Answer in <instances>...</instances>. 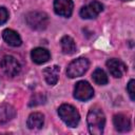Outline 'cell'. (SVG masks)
<instances>
[{
	"instance_id": "obj_1",
	"label": "cell",
	"mask_w": 135,
	"mask_h": 135,
	"mask_svg": "<svg viewBox=\"0 0 135 135\" xmlns=\"http://www.w3.org/2000/svg\"><path fill=\"white\" fill-rule=\"evenodd\" d=\"M86 121H88V127L91 134L101 135L103 133V129L105 124V116L100 109L98 108L91 109L88 113Z\"/></svg>"
},
{
	"instance_id": "obj_2",
	"label": "cell",
	"mask_w": 135,
	"mask_h": 135,
	"mask_svg": "<svg viewBox=\"0 0 135 135\" xmlns=\"http://www.w3.org/2000/svg\"><path fill=\"white\" fill-rule=\"evenodd\" d=\"M58 114H59L60 118L62 119V121L68 127L75 128L79 123L80 115H79L78 111L76 110V108H74L71 104H66V103L61 104L58 109Z\"/></svg>"
},
{
	"instance_id": "obj_3",
	"label": "cell",
	"mask_w": 135,
	"mask_h": 135,
	"mask_svg": "<svg viewBox=\"0 0 135 135\" xmlns=\"http://www.w3.org/2000/svg\"><path fill=\"white\" fill-rule=\"evenodd\" d=\"M27 25L36 31L45 30L49 25V17L43 12H31L25 16Z\"/></svg>"
},
{
	"instance_id": "obj_4",
	"label": "cell",
	"mask_w": 135,
	"mask_h": 135,
	"mask_svg": "<svg viewBox=\"0 0 135 135\" xmlns=\"http://www.w3.org/2000/svg\"><path fill=\"white\" fill-rule=\"evenodd\" d=\"M90 62L84 57H79L75 60H73L66 69V75L70 78H76L82 76L89 69Z\"/></svg>"
},
{
	"instance_id": "obj_5",
	"label": "cell",
	"mask_w": 135,
	"mask_h": 135,
	"mask_svg": "<svg viewBox=\"0 0 135 135\" xmlns=\"http://www.w3.org/2000/svg\"><path fill=\"white\" fill-rule=\"evenodd\" d=\"M0 69L2 73L7 77H15L19 74L21 66L18 60L13 56H4L0 61Z\"/></svg>"
},
{
	"instance_id": "obj_6",
	"label": "cell",
	"mask_w": 135,
	"mask_h": 135,
	"mask_svg": "<svg viewBox=\"0 0 135 135\" xmlns=\"http://www.w3.org/2000/svg\"><path fill=\"white\" fill-rule=\"evenodd\" d=\"M94 96V90L92 85L84 80L78 81L74 89V97L80 101H86Z\"/></svg>"
},
{
	"instance_id": "obj_7",
	"label": "cell",
	"mask_w": 135,
	"mask_h": 135,
	"mask_svg": "<svg viewBox=\"0 0 135 135\" xmlns=\"http://www.w3.org/2000/svg\"><path fill=\"white\" fill-rule=\"evenodd\" d=\"M102 9H103V5L99 1L93 0L86 5L82 6L79 14L83 19H94L102 12Z\"/></svg>"
},
{
	"instance_id": "obj_8",
	"label": "cell",
	"mask_w": 135,
	"mask_h": 135,
	"mask_svg": "<svg viewBox=\"0 0 135 135\" xmlns=\"http://www.w3.org/2000/svg\"><path fill=\"white\" fill-rule=\"evenodd\" d=\"M107 68L110 72V74L115 78H120L123 76V74L127 72L126 64L116 58H111L107 61Z\"/></svg>"
},
{
	"instance_id": "obj_9",
	"label": "cell",
	"mask_w": 135,
	"mask_h": 135,
	"mask_svg": "<svg viewBox=\"0 0 135 135\" xmlns=\"http://www.w3.org/2000/svg\"><path fill=\"white\" fill-rule=\"evenodd\" d=\"M74 3L72 0H55L54 11L57 15L62 17H70L73 13Z\"/></svg>"
},
{
	"instance_id": "obj_10",
	"label": "cell",
	"mask_w": 135,
	"mask_h": 135,
	"mask_svg": "<svg viewBox=\"0 0 135 135\" xmlns=\"http://www.w3.org/2000/svg\"><path fill=\"white\" fill-rule=\"evenodd\" d=\"M16 116V110L8 103L0 104V126L7 123Z\"/></svg>"
},
{
	"instance_id": "obj_11",
	"label": "cell",
	"mask_w": 135,
	"mask_h": 135,
	"mask_svg": "<svg viewBox=\"0 0 135 135\" xmlns=\"http://www.w3.org/2000/svg\"><path fill=\"white\" fill-rule=\"evenodd\" d=\"M31 57L32 60L37 63V64H42L49 61V59L51 58V54L46 49L43 47H36L32 51L31 53Z\"/></svg>"
},
{
	"instance_id": "obj_12",
	"label": "cell",
	"mask_w": 135,
	"mask_h": 135,
	"mask_svg": "<svg viewBox=\"0 0 135 135\" xmlns=\"http://www.w3.org/2000/svg\"><path fill=\"white\" fill-rule=\"evenodd\" d=\"M113 123L118 132H127L131 128L130 119L124 114H116L113 117Z\"/></svg>"
},
{
	"instance_id": "obj_13",
	"label": "cell",
	"mask_w": 135,
	"mask_h": 135,
	"mask_svg": "<svg viewBox=\"0 0 135 135\" xmlns=\"http://www.w3.org/2000/svg\"><path fill=\"white\" fill-rule=\"evenodd\" d=\"M2 37H3L4 41L11 46H19L22 43V40H21V37L19 36V34L11 28L4 30L2 32Z\"/></svg>"
},
{
	"instance_id": "obj_14",
	"label": "cell",
	"mask_w": 135,
	"mask_h": 135,
	"mask_svg": "<svg viewBox=\"0 0 135 135\" xmlns=\"http://www.w3.org/2000/svg\"><path fill=\"white\" fill-rule=\"evenodd\" d=\"M43 76H44L45 81L50 85H55L59 78V66L53 65V66H49V68L44 69Z\"/></svg>"
},
{
	"instance_id": "obj_15",
	"label": "cell",
	"mask_w": 135,
	"mask_h": 135,
	"mask_svg": "<svg viewBox=\"0 0 135 135\" xmlns=\"http://www.w3.org/2000/svg\"><path fill=\"white\" fill-rule=\"evenodd\" d=\"M43 123H44V116L38 112L32 113L28 116L27 121H26V124H27L28 129H31V130L41 129L43 127Z\"/></svg>"
},
{
	"instance_id": "obj_16",
	"label": "cell",
	"mask_w": 135,
	"mask_h": 135,
	"mask_svg": "<svg viewBox=\"0 0 135 135\" xmlns=\"http://www.w3.org/2000/svg\"><path fill=\"white\" fill-rule=\"evenodd\" d=\"M60 45L62 53L65 55H72L76 52V44L72 37L70 36H63L60 40Z\"/></svg>"
},
{
	"instance_id": "obj_17",
	"label": "cell",
	"mask_w": 135,
	"mask_h": 135,
	"mask_svg": "<svg viewBox=\"0 0 135 135\" xmlns=\"http://www.w3.org/2000/svg\"><path fill=\"white\" fill-rule=\"evenodd\" d=\"M92 78H93L94 82H95L96 84H98V85H104V84H107L108 81H109L105 72H104L102 69H99V68H97V69L93 72Z\"/></svg>"
},
{
	"instance_id": "obj_18",
	"label": "cell",
	"mask_w": 135,
	"mask_h": 135,
	"mask_svg": "<svg viewBox=\"0 0 135 135\" xmlns=\"http://www.w3.org/2000/svg\"><path fill=\"white\" fill-rule=\"evenodd\" d=\"M46 100V97L44 94L42 93H36L32 96L30 102H28V105L30 107H36V105H39V104H42L44 103Z\"/></svg>"
},
{
	"instance_id": "obj_19",
	"label": "cell",
	"mask_w": 135,
	"mask_h": 135,
	"mask_svg": "<svg viewBox=\"0 0 135 135\" xmlns=\"http://www.w3.org/2000/svg\"><path fill=\"white\" fill-rule=\"evenodd\" d=\"M134 86H135V80L134 79H131L127 85V91L129 93V96L131 98V100H135V90H134Z\"/></svg>"
},
{
	"instance_id": "obj_20",
	"label": "cell",
	"mask_w": 135,
	"mask_h": 135,
	"mask_svg": "<svg viewBox=\"0 0 135 135\" xmlns=\"http://www.w3.org/2000/svg\"><path fill=\"white\" fill-rule=\"evenodd\" d=\"M8 19V12L5 7H0V25L4 24Z\"/></svg>"
},
{
	"instance_id": "obj_21",
	"label": "cell",
	"mask_w": 135,
	"mask_h": 135,
	"mask_svg": "<svg viewBox=\"0 0 135 135\" xmlns=\"http://www.w3.org/2000/svg\"><path fill=\"white\" fill-rule=\"evenodd\" d=\"M121 1H130V0H121Z\"/></svg>"
}]
</instances>
